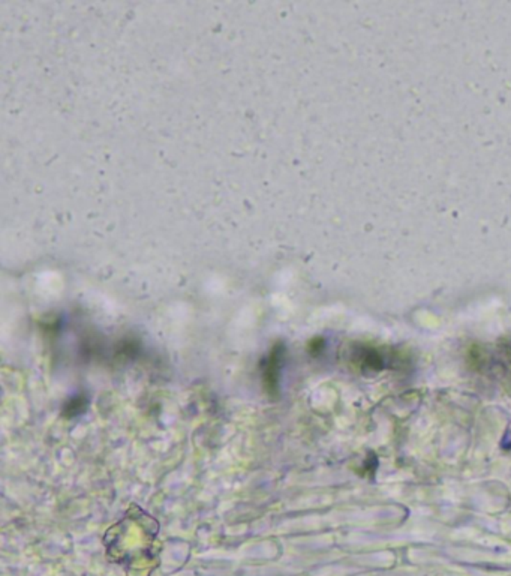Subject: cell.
I'll list each match as a JSON object with an SVG mask.
<instances>
[{"label":"cell","mask_w":511,"mask_h":576,"mask_svg":"<svg viewBox=\"0 0 511 576\" xmlns=\"http://www.w3.org/2000/svg\"><path fill=\"white\" fill-rule=\"evenodd\" d=\"M352 362L359 365L363 371H373V373H378L384 368V357L375 348L370 347L354 348Z\"/></svg>","instance_id":"1"},{"label":"cell","mask_w":511,"mask_h":576,"mask_svg":"<svg viewBox=\"0 0 511 576\" xmlns=\"http://www.w3.org/2000/svg\"><path fill=\"white\" fill-rule=\"evenodd\" d=\"M282 353H283L282 348H274L273 353L270 355V357L265 360L264 382H265V384H267L269 390H272V392L278 386V375H279V369H281V365H282Z\"/></svg>","instance_id":"2"}]
</instances>
